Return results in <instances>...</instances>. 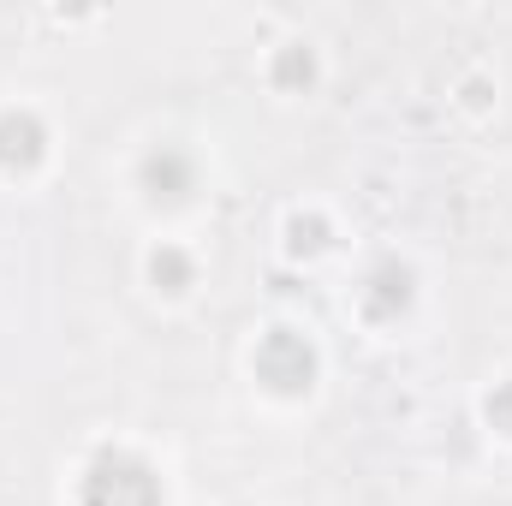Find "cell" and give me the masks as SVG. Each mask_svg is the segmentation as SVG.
Here are the masks:
<instances>
[{"mask_svg": "<svg viewBox=\"0 0 512 506\" xmlns=\"http://www.w3.org/2000/svg\"><path fill=\"white\" fill-rule=\"evenodd\" d=\"M161 477L149 459H137L126 447H102L78 483V506H161Z\"/></svg>", "mask_w": 512, "mask_h": 506, "instance_id": "cell-1", "label": "cell"}, {"mask_svg": "<svg viewBox=\"0 0 512 506\" xmlns=\"http://www.w3.org/2000/svg\"><path fill=\"white\" fill-rule=\"evenodd\" d=\"M256 381H268L274 393H304L316 381V346L298 328H268L256 346Z\"/></svg>", "mask_w": 512, "mask_h": 506, "instance_id": "cell-2", "label": "cell"}, {"mask_svg": "<svg viewBox=\"0 0 512 506\" xmlns=\"http://www.w3.org/2000/svg\"><path fill=\"white\" fill-rule=\"evenodd\" d=\"M137 179H143V191H149L155 203H185V197L197 191V161H191L179 143H161V149L143 155Z\"/></svg>", "mask_w": 512, "mask_h": 506, "instance_id": "cell-3", "label": "cell"}, {"mask_svg": "<svg viewBox=\"0 0 512 506\" xmlns=\"http://www.w3.org/2000/svg\"><path fill=\"white\" fill-rule=\"evenodd\" d=\"M358 304H364V316L393 322V316L411 304V268H405L399 256H382V262L364 274V286H358Z\"/></svg>", "mask_w": 512, "mask_h": 506, "instance_id": "cell-4", "label": "cell"}, {"mask_svg": "<svg viewBox=\"0 0 512 506\" xmlns=\"http://www.w3.org/2000/svg\"><path fill=\"white\" fill-rule=\"evenodd\" d=\"M42 149H48V126H42L30 108H6V114H0V167H6V173L36 167Z\"/></svg>", "mask_w": 512, "mask_h": 506, "instance_id": "cell-5", "label": "cell"}, {"mask_svg": "<svg viewBox=\"0 0 512 506\" xmlns=\"http://www.w3.org/2000/svg\"><path fill=\"white\" fill-rule=\"evenodd\" d=\"M149 280H155L161 292H185V286L197 280V262L179 251V245H161V251H149Z\"/></svg>", "mask_w": 512, "mask_h": 506, "instance_id": "cell-6", "label": "cell"}, {"mask_svg": "<svg viewBox=\"0 0 512 506\" xmlns=\"http://www.w3.org/2000/svg\"><path fill=\"white\" fill-rule=\"evenodd\" d=\"M310 78H316L310 48H304V42H286V48L274 54V84H286V90H292V84H310Z\"/></svg>", "mask_w": 512, "mask_h": 506, "instance_id": "cell-7", "label": "cell"}, {"mask_svg": "<svg viewBox=\"0 0 512 506\" xmlns=\"http://www.w3.org/2000/svg\"><path fill=\"white\" fill-rule=\"evenodd\" d=\"M489 423H495V429H507V435H512V381H507V387H495V393H489Z\"/></svg>", "mask_w": 512, "mask_h": 506, "instance_id": "cell-8", "label": "cell"}, {"mask_svg": "<svg viewBox=\"0 0 512 506\" xmlns=\"http://www.w3.org/2000/svg\"><path fill=\"white\" fill-rule=\"evenodd\" d=\"M292 245L298 251H316L322 245V221H292Z\"/></svg>", "mask_w": 512, "mask_h": 506, "instance_id": "cell-9", "label": "cell"}]
</instances>
